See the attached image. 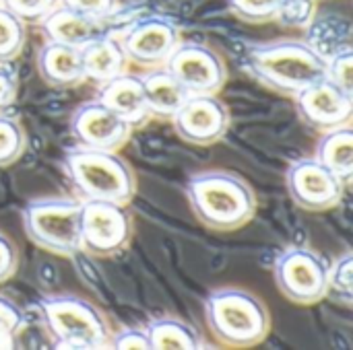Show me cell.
Wrapping results in <instances>:
<instances>
[{"mask_svg": "<svg viewBox=\"0 0 353 350\" xmlns=\"http://www.w3.org/2000/svg\"><path fill=\"white\" fill-rule=\"evenodd\" d=\"M19 266V250L10 237L0 233V283L14 276Z\"/></svg>", "mask_w": 353, "mask_h": 350, "instance_id": "obj_31", "label": "cell"}, {"mask_svg": "<svg viewBox=\"0 0 353 350\" xmlns=\"http://www.w3.org/2000/svg\"><path fill=\"white\" fill-rule=\"evenodd\" d=\"M141 83H143V93L151 120L170 122L178 111V107L190 95L165 66L147 70L141 76Z\"/></svg>", "mask_w": 353, "mask_h": 350, "instance_id": "obj_19", "label": "cell"}, {"mask_svg": "<svg viewBox=\"0 0 353 350\" xmlns=\"http://www.w3.org/2000/svg\"><path fill=\"white\" fill-rule=\"evenodd\" d=\"M14 342H17V336L4 326H0V349H12Z\"/></svg>", "mask_w": 353, "mask_h": 350, "instance_id": "obj_34", "label": "cell"}, {"mask_svg": "<svg viewBox=\"0 0 353 350\" xmlns=\"http://www.w3.org/2000/svg\"><path fill=\"white\" fill-rule=\"evenodd\" d=\"M205 320L213 338L228 349H250L271 332V314L267 305L250 291L223 287L209 293L205 301Z\"/></svg>", "mask_w": 353, "mask_h": 350, "instance_id": "obj_4", "label": "cell"}, {"mask_svg": "<svg viewBox=\"0 0 353 350\" xmlns=\"http://www.w3.org/2000/svg\"><path fill=\"white\" fill-rule=\"evenodd\" d=\"M70 132L79 146L95 151H120L132 128L99 99L81 103L70 118Z\"/></svg>", "mask_w": 353, "mask_h": 350, "instance_id": "obj_13", "label": "cell"}, {"mask_svg": "<svg viewBox=\"0 0 353 350\" xmlns=\"http://www.w3.org/2000/svg\"><path fill=\"white\" fill-rule=\"evenodd\" d=\"M58 4L60 0H2V6L27 25H39Z\"/></svg>", "mask_w": 353, "mask_h": 350, "instance_id": "obj_26", "label": "cell"}, {"mask_svg": "<svg viewBox=\"0 0 353 350\" xmlns=\"http://www.w3.org/2000/svg\"><path fill=\"white\" fill-rule=\"evenodd\" d=\"M0 326L10 330L14 336H19L21 330L25 328V318H23V311L19 309V305H14L10 299H6L2 295H0Z\"/></svg>", "mask_w": 353, "mask_h": 350, "instance_id": "obj_32", "label": "cell"}, {"mask_svg": "<svg viewBox=\"0 0 353 350\" xmlns=\"http://www.w3.org/2000/svg\"><path fill=\"white\" fill-rule=\"evenodd\" d=\"M19 91V83L12 70L6 68V64H0V111H6V107L12 105Z\"/></svg>", "mask_w": 353, "mask_h": 350, "instance_id": "obj_33", "label": "cell"}, {"mask_svg": "<svg viewBox=\"0 0 353 350\" xmlns=\"http://www.w3.org/2000/svg\"><path fill=\"white\" fill-rule=\"evenodd\" d=\"M81 62L85 70V80H93L97 87L128 72V58L122 50L118 33H101L93 41L81 47Z\"/></svg>", "mask_w": 353, "mask_h": 350, "instance_id": "obj_17", "label": "cell"}, {"mask_svg": "<svg viewBox=\"0 0 353 350\" xmlns=\"http://www.w3.org/2000/svg\"><path fill=\"white\" fill-rule=\"evenodd\" d=\"M81 252L108 258L124 252L132 237V219L126 204L81 200Z\"/></svg>", "mask_w": 353, "mask_h": 350, "instance_id": "obj_7", "label": "cell"}, {"mask_svg": "<svg viewBox=\"0 0 353 350\" xmlns=\"http://www.w3.org/2000/svg\"><path fill=\"white\" fill-rule=\"evenodd\" d=\"M118 39L130 64L151 70L168 64L170 56L182 41V33L170 19L151 14L128 25L118 33Z\"/></svg>", "mask_w": 353, "mask_h": 350, "instance_id": "obj_9", "label": "cell"}, {"mask_svg": "<svg viewBox=\"0 0 353 350\" xmlns=\"http://www.w3.org/2000/svg\"><path fill=\"white\" fill-rule=\"evenodd\" d=\"M37 72L41 80L54 89H72L85 83L81 50L46 41L37 52Z\"/></svg>", "mask_w": 353, "mask_h": 350, "instance_id": "obj_18", "label": "cell"}, {"mask_svg": "<svg viewBox=\"0 0 353 350\" xmlns=\"http://www.w3.org/2000/svg\"><path fill=\"white\" fill-rule=\"evenodd\" d=\"M242 68L254 80L285 97H296L327 78V58L300 39L252 45L242 58Z\"/></svg>", "mask_w": 353, "mask_h": 350, "instance_id": "obj_1", "label": "cell"}, {"mask_svg": "<svg viewBox=\"0 0 353 350\" xmlns=\"http://www.w3.org/2000/svg\"><path fill=\"white\" fill-rule=\"evenodd\" d=\"M60 4L97 21L110 19L118 8V0H60Z\"/></svg>", "mask_w": 353, "mask_h": 350, "instance_id": "obj_29", "label": "cell"}, {"mask_svg": "<svg viewBox=\"0 0 353 350\" xmlns=\"http://www.w3.org/2000/svg\"><path fill=\"white\" fill-rule=\"evenodd\" d=\"M27 41V23L0 4V64L12 62Z\"/></svg>", "mask_w": 353, "mask_h": 350, "instance_id": "obj_22", "label": "cell"}, {"mask_svg": "<svg viewBox=\"0 0 353 350\" xmlns=\"http://www.w3.org/2000/svg\"><path fill=\"white\" fill-rule=\"evenodd\" d=\"M108 349L114 350H151L145 330L139 328H126L116 336H110Z\"/></svg>", "mask_w": 353, "mask_h": 350, "instance_id": "obj_30", "label": "cell"}, {"mask_svg": "<svg viewBox=\"0 0 353 350\" xmlns=\"http://www.w3.org/2000/svg\"><path fill=\"white\" fill-rule=\"evenodd\" d=\"M327 80L353 95V54L350 47L327 58Z\"/></svg>", "mask_w": 353, "mask_h": 350, "instance_id": "obj_27", "label": "cell"}, {"mask_svg": "<svg viewBox=\"0 0 353 350\" xmlns=\"http://www.w3.org/2000/svg\"><path fill=\"white\" fill-rule=\"evenodd\" d=\"M285 186L292 200L308 212H325L341 204L345 182L327 169L314 157L298 159L285 173Z\"/></svg>", "mask_w": 353, "mask_h": 350, "instance_id": "obj_11", "label": "cell"}, {"mask_svg": "<svg viewBox=\"0 0 353 350\" xmlns=\"http://www.w3.org/2000/svg\"><path fill=\"white\" fill-rule=\"evenodd\" d=\"M97 99L105 103L112 111H116L132 130L143 128L151 122V113L147 109L145 93L141 76H132L128 72L99 85Z\"/></svg>", "mask_w": 353, "mask_h": 350, "instance_id": "obj_15", "label": "cell"}, {"mask_svg": "<svg viewBox=\"0 0 353 350\" xmlns=\"http://www.w3.org/2000/svg\"><path fill=\"white\" fill-rule=\"evenodd\" d=\"M143 330L151 350H196L205 347L199 332L178 318H155Z\"/></svg>", "mask_w": 353, "mask_h": 350, "instance_id": "obj_21", "label": "cell"}, {"mask_svg": "<svg viewBox=\"0 0 353 350\" xmlns=\"http://www.w3.org/2000/svg\"><path fill=\"white\" fill-rule=\"evenodd\" d=\"M170 122L184 142L211 146L228 134L230 109L217 95H188Z\"/></svg>", "mask_w": 353, "mask_h": 350, "instance_id": "obj_12", "label": "cell"}, {"mask_svg": "<svg viewBox=\"0 0 353 350\" xmlns=\"http://www.w3.org/2000/svg\"><path fill=\"white\" fill-rule=\"evenodd\" d=\"M39 29L46 37V41L62 43L81 50L101 33H105V21H97L91 17H85L81 12H74L62 4H58L41 23Z\"/></svg>", "mask_w": 353, "mask_h": 350, "instance_id": "obj_16", "label": "cell"}, {"mask_svg": "<svg viewBox=\"0 0 353 350\" xmlns=\"http://www.w3.org/2000/svg\"><path fill=\"white\" fill-rule=\"evenodd\" d=\"M314 159L321 161L327 169H331L345 184L353 175V130L350 126H341L329 132H323Z\"/></svg>", "mask_w": 353, "mask_h": 350, "instance_id": "obj_20", "label": "cell"}, {"mask_svg": "<svg viewBox=\"0 0 353 350\" xmlns=\"http://www.w3.org/2000/svg\"><path fill=\"white\" fill-rule=\"evenodd\" d=\"M279 293L296 305H314L327 299L329 264L308 248H290L281 252L273 266Z\"/></svg>", "mask_w": 353, "mask_h": 350, "instance_id": "obj_8", "label": "cell"}, {"mask_svg": "<svg viewBox=\"0 0 353 350\" xmlns=\"http://www.w3.org/2000/svg\"><path fill=\"white\" fill-rule=\"evenodd\" d=\"M186 198L194 217L219 233L238 231L256 215V194L252 186L232 171L211 169L190 175Z\"/></svg>", "mask_w": 353, "mask_h": 350, "instance_id": "obj_2", "label": "cell"}, {"mask_svg": "<svg viewBox=\"0 0 353 350\" xmlns=\"http://www.w3.org/2000/svg\"><path fill=\"white\" fill-rule=\"evenodd\" d=\"M27 149V134L21 122L0 111V169L17 163Z\"/></svg>", "mask_w": 353, "mask_h": 350, "instance_id": "obj_23", "label": "cell"}, {"mask_svg": "<svg viewBox=\"0 0 353 350\" xmlns=\"http://www.w3.org/2000/svg\"><path fill=\"white\" fill-rule=\"evenodd\" d=\"M165 68L190 95H217L228 83V66L221 54L199 41H180Z\"/></svg>", "mask_w": 353, "mask_h": 350, "instance_id": "obj_10", "label": "cell"}, {"mask_svg": "<svg viewBox=\"0 0 353 350\" xmlns=\"http://www.w3.org/2000/svg\"><path fill=\"white\" fill-rule=\"evenodd\" d=\"M0 4H2V0H0Z\"/></svg>", "mask_w": 353, "mask_h": 350, "instance_id": "obj_35", "label": "cell"}, {"mask_svg": "<svg viewBox=\"0 0 353 350\" xmlns=\"http://www.w3.org/2000/svg\"><path fill=\"white\" fill-rule=\"evenodd\" d=\"M37 316L56 349H108L110 326L97 305L77 295H50L37 303Z\"/></svg>", "mask_w": 353, "mask_h": 350, "instance_id": "obj_5", "label": "cell"}, {"mask_svg": "<svg viewBox=\"0 0 353 350\" xmlns=\"http://www.w3.org/2000/svg\"><path fill=\"white\" fill-rule=\"evenodd\" d=\"M316 0H283L275 21L290 27H308L314 17Z\"/></svg>", "mask_w": 353, "mask_h": 350, "instance_id": "obj_28", "label": "cell"}, {"mask_svg": "<svg viewBox=\"0 0 353 350\" xmlns=\"http://www.w3.org/2000/svg\"><path fill=\"white\" fill-rule=\"evenodd\" d=\"M353 256L347 252L343 254L333 266H329V285H327V297H331L335 303L350 307L353 301V276H352Z\"/></svg>", "mask_w": 353, "mask_h": 350, "instance_id": "obj_24", "label": "cell"}, {"mask_svg": "<svg viewBox=\"0 0 353 350\" xmlns=\"http://www.w3.org/2000/svg\"><path fill=\"white\" fill-rule=\"evenodd\" d=\"M62 169L79 200L128 204L137 194L134 171L116 151L74 146L62 157Z\"/></svg>", "mask_w": 353, "mask_h": 350, "instance_id": "obj_3", "label": "cell"}, {"mask_svg": "<svg viewBox=\"0 0 353 350\" xmlns=\"http://www.w3.org/2000/svg\"><path fill=\"white\" fill-rule=\"evenodd\" d=\"M81 200L50 196L25 204L21 219L29 241L50 254L72 258L81 252Z\"/></svg>", "mask_w": 353, "mask_h": 350, "instance_id": "obj_6", "label": "cell"}, {"mask_svg": "<svg viewBox=\"0 0 353 350\" xmlns=\"http://www.w3.org/2000/svg\"><path fill=\"white\" fill-rule=\"evenodd\" d=\"M294 99L302 122L321 134L353 122V95L341 91L327 78L304 89Z\"/></svg>", "mask_w": 353, "mask_h": 350, "instance_id": "obj_14", "label": "cell"}, {"mask_svg": "<svg viewBox=\"0 0 353 350\" xmlns=\"http://www.w3.org/2000/svg\"><path fill=\"white\" fill-rule=\"evenodd\" d=\"M234 17L246 23H269L277 19L283 0H225Z\"/></svg>", "mask_w": 353, "mask_h": 350, "instance_id": "obj_25", "label": "cell"}]
</instances>
